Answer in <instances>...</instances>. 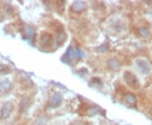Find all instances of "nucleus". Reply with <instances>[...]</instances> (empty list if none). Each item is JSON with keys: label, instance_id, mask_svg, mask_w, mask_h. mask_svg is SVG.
Here are the masks:
<instances>
[{"label": "nucleus", "instance_id": "11", "mask_svg": "<svg viewBox=\"0 0 152 125\" xmlns=\"http://www.w3.org/2000/svg\"><path fill=\"white\" fill-rule=\"evenodd\" d=\"M75 56V50L72 48H69L68 49V51H67V53H66L65 54L67 63H69L70 61H72V60L74 59Z\"/></svg>", "mask_w": 152, "mask_h": 125}, {"label": "nucleus", "instance_id": "5", "mask_svg": "<svg viewBox=\"0 0 152 125\" xmlns=\"http://www.w3.org/2000/svg\"><path fill=\"white\" fill-rule=\"evenodd\" d=\"M124 102L126 106L132 107L135 106L136 102H137V99L134 95L129 94V95H126L124 98Z\"/></svg>", "mask_w": 152, "mask_h": 125}, {"label": "nucleus", "instance_id": "4", "mask_svg": "<svg viewBox=\"0 0 152 125\" xmlns=\"http://www.w3.org/2000/svg\"><path fill=\"white\" fill-rule=\"evenodd\" d=\"M40 44L42 48H48L53 44V37L48 34L42 35L40 38Z\"/></svg>", "mask_w": 152, "mask_h": 125}, {"label": "nucleus", "instance_id": "13", "mask_svg": "<svg viewBox=\"0 0 152 125\" xmlns=\"http://www.w3.org/2000/svg\"><path fill=\"white\" fill-rule=\"evenodd\" d=\"M11 71L10 68L8 65H4V64H0V74L1 75H5L8 74Z\"/></svg>", "mask_w": 152, "mask_h": 125}, {"label": "nucleus", "instance_id": "15", "mask_svg": "<svg viewBox=\"0 0 152 125\" xmlns=\"http://www.w3.org/2000/svg\"><path fill=\"white\" fill-rule=\"evenodd\" d=\"M151 115H152V110H151Z\"/></svg>", "mask_w": 152, "mask_h": 125}, {"label": "nucleus", "instance_id": "3", "mask_svg": "<svg viewBox=\"0 0 152 125\" xmlns=\"http://www.w3.org/2000/svg\"><path fill=\"white\" fill-rule=\"evenodd\" d=\"M13 108H14V105L10 102H7L4 104V106L2 107L1 109V118L5 119L10 117V113L13 112Z\"/></svg>", "mask_w": 152, "mask_h": 125}, {"label": "nucleus", "instance_id": "6", "mask_svg": "<svg viewBox=\"0 0 152 125\" xmlns=\"http://www.w3.org/2000/svg\"><path fill=\"white\" fill-rule=\"evenodd\" d=\"M31 99L28 97H25L22 99L20 102V112L23 113V112H26L31 106Z\"/></svg>", "mask_w": 152, "mask_h": 125}, {"label": "nucleus", "instance_id": "1", "mask_svg": "<svg viewBox=\"0 0 152 125\" xmlns=\"http://www.w3.org/2000/svg\"><path fill=\"white\" fill-rule=\"evenodd\" d=\"M124 79L125 82L127 83V85L129 86H130L131 88L134 89V90H138L140 88V81H139L138 78L136 77L134 74L131 73L129 71L124 72Z\"/></svg>", "mask_w": 152, "mask_h": 125}, {"label": "nucleus", "instance_id": "10", "mask_svg": "<svg viewBox=\"0 0 152 125\" xmlns=\"http://www.w3.org/2000/svg\"><path fill=\"white\" fill-rule=\"evenodd\" d=\"M62 102V96L60 94H56L54 95L53 98H52V101H51V105L53 107H58L59 106L60 103Z\"/></svg>", "mask_w": 152, "mask_h": 125}, {"label": "nucleus", "instance_id": "9", "mask_svg": "<svg viewBox=\"0 0 152 125\" xmlns=\"http://www.w3.org/2000/svg\"><path fill=\"white\" fill-rule=\"evenodd\" d=\"M25 35H26V39L31 42L33 41L34 36H35V31L31 26H26L25 29Z\"/></svg>", "mask_w": 152, "mask_h": 125}, {"label": "nucleus", "instance_id": "7", "mask_svg": "<svg viewBox=\"0 0 152 125\" xmlns=\"http://www.w3.org/2000/svg\"><path fill=\"white\" fill-rule=\"evenodd\" d=\"M11 83L9 80H4L0 82V92L7 93L10 91Z\"/></svg>", "mask_w": 152, "mask_h": 125}, {"label": "nucleus", "instance_id": "2", "mask_svg": "<svg viewBox=\"0 0 152 125\" xmlns=\"http://www.w3.org/2000/svg\"><path fill=\"white\" fill-rule=\"evenodd\" d=\"M136 64L139 68L140 71L141 72L143 75H149L151 70V67L150 65V64L145 59H137L136 60Z\"/></svg>", "mask_w": 152, "mask_h": 125}, {"label": "nucleus", "instance_id": "14", "mask_svg": "<svg viewBox=\"0 0 152 125\" xmlns=\"http://www.w3.org/2000/svg\"><path fill=\"white\" fill-rule=\"evenodd\" d=\"M140 33L141 35L143 37H149L150 35H151V32L149 31V29H147L145 27H141L140 29Z\"/></svg>", "mask_w": 152, "mask_h": 125}, {"label": "nucleus", "instance_id": "12", "mask_svg": "<svg viewBox=\"0 0 152 125\" xmlns=\"http://www.w3.org/2000/svg\"><path fill=\"white\" fill-rule=\"evenodd\" d=\"M118 65H119V64H118V60L112 58L108 61V66L113 69H117L118 68Z\"/></svg>", "mask_w": 152, "mask_h": 125}, {"label": "nucleus", "instance_id": "8", "mask_svg": "<svg viewBox=\"0 0 152 125\" xmlns=\"http://www.w3.org/2000/svg\"><path fill=\"white\" fill-rule=\"evenodd\" d=\"M72 9L75 11H82L85 10L86 9V4L85 2H80V1H77L75 2L72 5Z\"/></svg>", "mask_w": 152, "mask_h": 125}]
</instances>
